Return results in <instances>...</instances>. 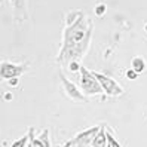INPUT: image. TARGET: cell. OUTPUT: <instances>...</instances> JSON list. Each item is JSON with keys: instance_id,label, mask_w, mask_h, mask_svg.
Wrapping results in <instances>:
<instances>
[{"instance_id": "obj_17", "label": "cell", "mask_w": 147, "mask_h": 147, "mask_svg": "<svg viewBox=\"0 0 147 147\" xmlns=\"http://www.w3.org/2000/svg\"><path fill=\"white\" fill-rule=\"evenodd\" d=\"M144 30H146V33H147V24H146V27H144Z\"/></svg>"}, {"instance_id": "obj_20", "label": "cell", "mask_w": 147, "mask_h": 147, "mask_svg": "<svg viewBox=\"0 0 147 147\" xmlns=\"http://www.w3.org/2000/svg\"><path fill=\"white\" fill-rule=\"evenodd\" d=\"M107 147H110V146H107Z\"/></svg>"}, {"instance_id": "obj_15", "label": "cell", "mask_w": 147, "mask_h": 147, "mask_svg": "<svg viewBox=\"0 0 147 147\" xmlns=\"http://www.w3.org/2000/svg\"><path fill=\"white\" fill-rule=\"evenodd\" d=\"M80 67H82V65H79V64L74 63V61L70 63V70H71V71H80Z\"/></svg>"}, {"instance_id": "obj_9", "label": "cell", "mask_w": 147, "mask_h": 147, "mask_svg": "<svg viewBox=\"0 0 147 147\" xmlns=\"http://www.w3.org/2000/svg\"><path fill=\"white\" fill-rule=\"evenodd\" d=\"M28 140H30V134L28 135H24L22 138H20V140H16L12 144V147H27V141Z\"/></svg>"}, {"instance_id": "obj_6", "label": "cell", "mask_w": 147, "mask_h": 147, "mask_svg": "<svg viewBox=\"0 0 147 147\" xmlns=\"http://www.w3.org/2000/svg\"><path fill=\"white\" fill-rule=\"evenodd\" d=\"M61 76V80H63V85H64V88H65V92L68 94V97L70 98H73L74 101H86V98L82 95V92H80V89H77L76 86L70 82V80H67V77L61 73L59 74Z\"/></svg>"}, {"instance_id": "obj_8", "label": "cell", "mask_w": 147, "mask_h": 147, "mask_svg": "<svg viewBox=\"0 0 147 147\" xmlns=\"http://www.w3.org/2000/svg\"><path fill=\"white\" fill-rule=\"evenodd\" d=\"M132 70L137 71V73H143L144 71V68H146V61H144V58L143 57H135L132 58Z\"/></svg>"}, {"instance_id": "obj_1", "label": "cell", "mask_w": 147, "mask_h": 147, "mask_svg": "<svg viewBox=\"0 0 147 147\" xmlns=\"http://www.w3.org/2000/svg\"><path fill=\"white\" fill-rule=\"evenodd\" d=\"M91 36V25L83 18V13L74 21L73 25H68L64 34V46L61 49L59 59L68 58L74 59L77 57H82V52L86 49Z\"/></svg>"}, {"instance_id": "obj_7", "label": "cell", "mask_w": 147, "mask_h": 147, "mask_svg": "<svg viewBox=\"0 0 147 147\" xmlns=\"http://www.w3.org/2000/svg\"><path fill=\"white\" fill-rule=\"evenodd\" d=\"M107 141H109L107 140V132L104 131V125H101L98 134L95 135L94 141H92V147H106Z\"/></svg>"}, {"instance_id": "obj_10", "label": "cell", "mask_w": 147, "mask_h": 147, "mask_svg": "<svg viewBox=\"0 0 147 147\" xmlns=\"http://www.w3.org/2000/svg\"><path fill=\"white\" fill-rule=\"evenodd\" d=\"M107 140H109V146H110V147H122V146L117 143L116 137H113V135L109 134V132H107Z\"/></svg>"}, {"instance_id": "obj_12", "label": "cell", "mask_w": 147, "mask_h": 147, "mask_svg": "<svg viewBox=\"0 0 147 147\" xmlns=\"http://www.w3.org/2000/svg\"><path fill=\"white\" fill-rule=\"evenodd\" d=\"M106 12V5H98L97 7H95V13L97 15H102Z\"/></svg>"}, {"instance_id": "obj_13", "label": "cell", "mask_w": 147, "mask_h": 147, "mask_svg": "<svg viewBox=\"0 0 147 147\" xmlns=\"http://www.w3.org/2000/svg\"><path fill=\"white\" fill-rule=\"evenodd\" d=\"M126 76H128V79H131V80H134V79H137V76H138V73H137V71H134L132 68H131V70H128V71H126Z\"/></svg>"}, {"instance_id": "obj_16", "label": "cell", "mask_w": 147, "mask_h": 147, "mask_svg": "<svg viewBox=\"0 0 147 147\" xmlns=\"http://www.w3.org/2000/svg\"><path fill=\"white\" fill-rule=\"evenodd\" d=\"M16 83H18V79H16V77L15 79H11V85H16Z\"/></svg>"}, {"instance_id": "obj_3", "label": "cell", "mask_w": 147, "mask_h": 147, "mask_svg": "<svg viewBox=\"0 0 147 147\" xmlns=\"http://www.w3.org/2000/svg\"><path fill=\"white\" fill-rule=\"evenodd\" d=\"M94 76L98 79V82H100V85H101L102 91H104L107 95H111V97H117V95L123 94L122 86H120L116 80L111 79V77H109V76H106V74H101V73H94Z\"/></svg>"}, {"instance_id": "obj_19", "label": "cell", "mask_w": 147, "mask_h": 147, "mask_svg": "<svg viewBox=\"0 0 147 147\" xmlns=\"http://www.w3.org/2000/svg\"><path fill=\"white\" fill-rule=\"evenodd\" d=\"M28 147H31V146H28Z\"/></svg>"}, {"instance_id": "obj_14", "label": "cell", "mask_w": 147, "mask_h": 147, "mask_svg": "<svg viewBox=\"0 0 147 147\" xmlns=\"http://www.w3.org/2000/svg\"><path fill=\"white\" fill-rule=\"evenodd\" d=\"M40 140L43 141V144H45L46 147H51V146H49V141H48V131H45V132L42 134V137H40Z\"/></svg>"}, {"instance_id": "obj_4", "label": "cell", "mask_w": 147, "mask_h": 147, "mask_svg": "<svg viewBox=\"0 0 147 147\" xmlns=\"http://www.w3.org/2000/svg\"><path fill=\"white\" fill-rule=\"evenodd\" d=\"M100 128H101V125L100 126L89 128V129H86V131L77 134L73 140L70 141L71 143V147H88V146H92V141H94L95 135L98 134Z\"/></svg>"}, {"instance_id": "obj_11", "label": "cell", "mask_w": 147, "mask_h": 147, "mask_svg": "<svg viewBox=\"0 0 147 147\" xmlns=\"http://www.w3.org/2000/svg\"><path fill=\"white\" fill-rule=\"evenodd\" d=\"M33 131H31V129H30V138H31V143H30V146L31 147H46L45 144H43V141L40 140V138H39V140H33Z\"/></svg>"}, {"instance_id": "obj_18", "label": "cell", "mask_w": 147, "mask_h": 147, "mask_svg": "<svg viewBox=\"0 0 147 147\" xmlns=\"http://www.w3.org/2000/svg\"><path fill=\"white\" fill-rule=\"evenodd\" d=\"M88 147H92V146H88Z\"/></svg>"}, {"instance_id": "obj_5", "label": "cell", "mask_w": 147, "mask_h": 147, "mask_svg": "<svg viewBox=\"0 0 147 147\" xmlns=\"http://www.w3.org/2000/svg\"><path fill=\"white\" fill-rule=\"evenodd\" d=\"M27 70V65H18V64H12V63H2V67H0V73H2L3 79H15L16 76H20L21 73H24Z\"/></svg>"}, {"instance_id": "obj_2", "label": "cell", "mask_w": 147, "mask_h": 147, "mask_svg": "<svg viewBox=\"0 0 147 147\" xmlns=\"http://www.w3.org/2000/svg\"><path fill=\"white\" fill-rule=\"evenodd\" d=\"M80 88L86 95H95V94L104 92L98 79L94 76V73L88 71L85 67H80Z\"/></svg>"}]
</instances>
